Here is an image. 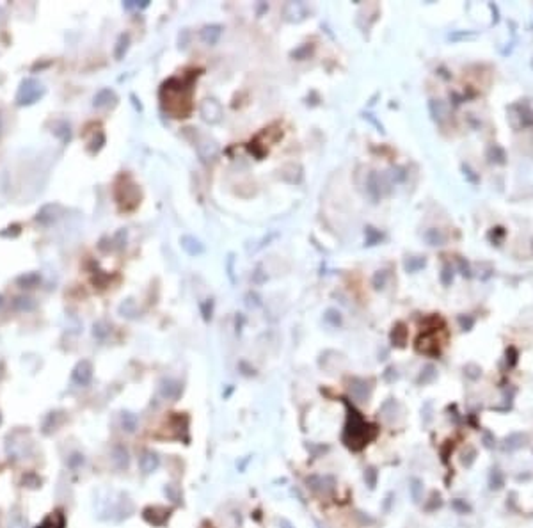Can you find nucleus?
<instances>
[{
  "instance_id": "2",
  "label": "nucleus",
  "mask_w": 533,
  "mask_h": 528,
  "mask_svg": "<svg viewBox=\"0 0 533 528\" xmlns=\"http://www.w3.org/2000/svg\"><path fill=\"white\" fill-rule=\"evenodd\" d=\"M306 484L309 486L315 493L318 494H331L334 491V486H336V480L333 479V477H320V475H313V477H307L306 479Z\"/></svg>"
},
{
  "instance_id": "14",
  "label": "nucleus",
  "mask_w": 533,
  "mask_h": 528,
  "mask_svg": "<svg viewBox=\"0 0 533 528\" xmlns=\"http://www.w3.org/2000/svg\"><path fill=\"white\" fill-rule=\"evenodd\" d=\"M165 494H169L173 502H180V493H178V489L174 486H167L165 487Z\"/></svg>"
},
{
  "instance_id": "17",
  "label": "nucleus",
  "mask_w": 533,
  "mask_h": 528,
  "mask_svg": "<svg viewBox=\"0 0 533 528\" xmlns=\"http://www.w3.org/2000/svg\"><path fill=\"white\" fill-rule=\"evenodd\" d=\"M279 528H293V525L290 523L288 520H284L283 518V520H279Z\"/></svg>"
},
{
  "instance_id": "9",
  "label": "nucleus",
  "mask_w": 533,
  "mask_h": 528,
  "mask_svg": "<svg viewBox=\"0 0 533 528\" xmlns=\"http://www.w3.org/2000/svg\"><path fill=\"white\" fill-rule=\"evenodd\" d=\"M354 386H350V393L354 399L361 400V402H364V400L368 399V391H366V388H364V384L366 382L364 381H354L352 382Z\"/></svg>"
},
{
  "instance_id": "6",
  "label": "nucleus",
  "mask_w": 533,
  "mask_h": 528,
  "mask_svg": "<svg viewBox=\"0 0 533 528\" xmlns=\"http://www.w3.org/2000/svg\"><path fill=\"white\" fill-rule=\"evenodd\" d=\"M112 461H114L115 468L117 470H124V468H128V452L123 448V447H115L114 448V453H112Z\"/></svg>"
},
{
  "instance_id": "5",
  "label": "nucleus",
  "mask_w": 533,
  "mask_h": 528,
  "mask_svg": "<svg viewBox=\"0 0 533 528\" xmlns=\"http://www.w3.org/2000/svg\"><path fill=\"white\" fill-rule=\"evenodd\" d=\"M139 462H141V468H142V471H144V473H153V471L158 468L160 457L156 455L155 452H144Z\"/></svg>"
},
{
  "instance_id": "1",
  "label": "nucleus",
  "mask_w": 533,
  "mask_h": 528,
  "mask_svg": "<svg viewBox=\"0 0 533 528\" xmlns=\"http://www.w3.org/2000/svg\"><path fill=\"white\" fill-rule=\"evenodd\" d=\"M375 436H377V429L370 425L354 407L348 406V418H346V425L343 431V443L354 452H359L370 441L375 440Z\"/></svg>"
},
{
  "instance_id": "11",
  "label": "nucleus",
  "mask_w": 533,
  "mask_h": 528,
  "mask_svg": "<svg viewBox=\"0 0 533 528\" xmlns=\"http://www.w3.org/2000/svg\"><path fill=\"white\" fill-rule=\"evenodd\" d=\"M121 420H123V429L126 432H133L135 429H137V416L132 413H123V416H121Z\"/></svg>"
},
{
  "instance_id": "10",
  "label": "nucleus",
  "mask_w": 533,
  "mask_h": 528,
  "mask_svg": "<svg viewBox=\"0 0 533 528\" xmlns=\"http://www.w3.org/2000/svg\"><path fill=\"white\" fill-rule=\"evenodd\" d=\"M409 489H411V496H413L414 503H419V500H421V494H423V482L419 479H413L411 480V486H409Z\"/></svg>"
},
{
  "instance_id": "16",
  "label": "nucleus",
  "mask_w": 533,
  "mask_h": 528,
  "mask_svg": "<svg viewBox=\"0 0 533 528\" xmlns=\"http://www.w3.org/2000/svg\"><path fill=\"white\" fill-rule=\"evenodd\" d=\"M453 507H455V509H457L458 512H466V511H469V507H467V503H462L460 500H455V502H453Z\"/></svg>"
},
{
  "instance_id": "4",
  "label": "nucleus",
  "mask_w": 533,
  "mask_h": 528,
  "mask_svg": "<svg viewBox=\"0 0 533 528\" xmlns=\"http://www.w3.org/2000/svg\"><path fill=\"white\" fill-rule=\"evenodd\" d=\"M91 377H93V368H91L89 361H82L75 368V372H73V381L76 384H80V386H85L91 381Z\"/></svg>"
},
{
  "instance_id": "12",
  "label": "nucleus",
  "mask_w": 533,
  "mask_h": 528,
  "mask_svg": "<svg viewBox=\"0 0 533 528\" xmlns=\"http://www.w3.org/2000/svg\"><path fill=\"white\" fill-rule=\"evenodd\" d=\"M489 484H491V487L493 489H499L503 486V475H501V471L497 470H493L491 471V479H489Z\"/></svg>"
},
{
  "instance_id": "8",
  "label": "nucleus",
  "mask_w": 533,
  "mask_h": 528,
  "mask_svg": "<svg viewBox=\"0 0 533 528\" xmlns=\"http://www.w3.org/2000/svg\"><path fill=\"white\" fill-rule=\"evenodd\" d=\"M524 441H526V436H523V434H512V436H508V438L505 440L503 450H505V452H514V450H517V448H521V447H523Z\"/></svg>"
},
{
  "instance_id": "15",
  "label": "nucleus",
  "mask_w": 533,
  "mask_h": 528,
  "mask_svg": "<svg viewBox=\"0 0 533 528\" xmlns=\"http://www.w3.org/2000/svg\"><path fill=\"white\" fill-rule=\"evenodd\" d=\"M70 464H71V468L82 466V464H84V455H80V453H75V455H71Z\"/></svg>"
},
{
  "instance_id": "7",
  "label": "nucleus",
  "mask_w": 533,
  "mask_h": 528,
  "mask_svg": "<svg viewBox=\"0 0 533 528\" xmlns=\"http://www.w3.org/2000/svg\"><path fill=\"white\" fill-rule=\"evenodd\" d=\"M180 393H182V386H180L178 382H174V381L162 382V395H164L165 399L176 400L178 397H180Z\"/></svg>"
},
{
  "instance_id": "13",
  "label": "nucleus",
  "mask_w": 533,
  "mask_h": 528,
  "mask_svg": "<svg viewBox=\"0 0 533 528\" xmlns=\"http://www.w3.org/2000/svg\"><path fill=\"white\" fill-rule=\"evenodd\" d=\"M375 477H377V471L373 470V468H368V471L364 473V479H368V484L370 487H375Z\"/></svg>"
},
{
  "instance_id": "3",
  "label": "nucleus",
  "mask_w": 533,
  "mask_h": 528,
  "mask_svg": "<svg viewBox=\"0 0 533 528\" xmlns=\"http://www.w3.org/2000/svg\"><path fill=\"white\" fill-rule=\"evenodd\" d=\"M142 518H144L150 525L162 527V525H165V521L169 520V511L167 509H162V507H146V509L142 511Z\"/></svg>"
}]
</instances>
